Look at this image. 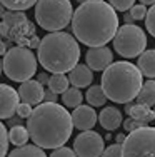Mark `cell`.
I'll return each mask as SVG.
<instances>
[{
  "instance_id": "6da1fadb",
  "label": "cell",
  "mask_w": 155,
  "mask_h": 157,
  "mask_svg": "<svg viewBox=\"0 0 155 157\" xmlns=\"http://www.w3.org/2000/svg\"><path fill=\"white\" fill-rule=\"evenodd\" d=\"M72 32L79 42L88 47L107 45L119 29V17L105 0H87L72 13Z\"/></svg>"
},
{
  "instance_id": "7a4b0ae2",
  "label": "cell",
  "mask_w": 155,
  "mask_h": 157,
  "mask_svg": "<svg viewBox=\"0 0 155 157\" xmlns=\"http://www.w3.org/2000/svg\"><path fill=\"white\" fill-rule=\"evenodd\" d=\"M72 115L57 102H40L27 117L30 139L42 149H57L65 145L72 136Z\"/></svg>"
},
{
  "instance_id": "3957f363",
  "label": "cell",
  "mask_w": 155,
  "mask_h": 157,
  "mask_svg": "<svg viewBox=\"0 0 155 157\" xmlns=\"http://www.w3.org/2000/svg\"><path fill=\"white\" fill-rule=\"evenodd\" d=\"M39 62L52 74H65L80 60V47L73 35L55 30L39 44Z\"/></svg>"
},
{
  "instance_id": "277c9868",
  "label": "cell",
  "mask_w": 155,
  "mask_h": 157,
  "mask_svg": "<svg viewBox=\"0 0 155 157\" xmlns=\"http://www.w3.org/2000/svg\"><path fill=\"white\" fill-rule=\"evenodd\" d=\"M102 89L107 99L115 104H127L137 97L142 87V72L130 62H112L102 70Z\"/></svg>"
},
{
  "instance_id": "5b68a950",
  "label": "cell",
  "mask_w": 155,
  "mask_h": 157,
  "mask_svg": "<svg viewBox=\"0 0 155 157\" xmlns=\"http://www.w3.org/2000/svg\"><path fill=\"white\" fill-rule=\"evenodd\" d=\"M73 7L70 0H37L35 20L43 30H62L70 24Z\"/></svg>"
},
{
  "instance_id": "8992f818",
  "label": "cell",
  "mask_w": 155,
  "mask_h": 157,
  "mask_svg": "<svg viewBox=\"0 0 155 157\" xmlns=\"http://www.w3.org/2000/svg\"><path fill=\"white\" fill-rule=\"evenodd\" d=\"M2 69L13 82H24L37 74V57L30 47L17 45L3 54Z\"/></svg>"
},
{
  "instance_id": "52a82bcc",
  "label": "cell",
  "mask_w": 155,
  "mask_h": 157,
  "mask_svg": "<svg viewBox=\"0 0 155 157\" xmlns=\"http://www.w3.org/2000/svg\"><path fill=\"white\" fill-rule=\"evenodd\" d=\"M112 40H113L115 52L125 59L138 57L147 47L145 32L138 25H134V24H125L119 27Z\"/></svg>"
},
{
  "instance_id": "ba28073f",
  "label": "cell",
  "mask_w": 155,
  "mask_h": 157,
  "mask_svg": "<svg viewBox=\"0 0 155 157\" xmlns=\"http://www.w3.org/2000/svg\"><path fill=\"white\" fill-rule=\"evenodd\" d=\"M122 155L145 157L155 155V127L142 125L128 132L122 144Z\"/></svg>"
},
{
  "instance_id": "9c48e42d",
  "label": "cell",
  "mask_w": 155,
  "mask_h": 157,
  "mask_svg": "<svg viewBox=\"0 0 155 157\" xmlns=\"http://www.w3.org/2000/svg\"><path fill=\"white\" fill-rule=\"evenodd\" d=\"M105 144H103V137L100 134L94 132L92 129L82 130V134L75 137L73 140V151L75 155L80 157H97L102 155Z\"/></svg>"
},
{
  "instance_id": "30bf717a",
  "label": "cell",
  "mask_w": 155,
  "mask_h": 157,
  "mask_svg": "<svg viewBox=\"0 0 155 157\" xmlns=\"http://www.w3.org/2000/svg\"><path fill=\"white\" fill-rule=\"evenodd\" d=\"M113 62V54L109 47L98 45V47H90L85 54V63L95 72H102L103 69Z\"/></svg>"
},
{
  "instance_id": "8fae6325",
  "label": "cell",
  "mask_w": 155,
  "mask_h": 157,
  "mask_svg": "<svg viewBox=\"0 0 155 157\" xmlns=\"http://www.w3.org/2000/svg\"><path fill=\"white\" fill-rule=\"evenodd\" d=\"M18 102L20 97L15 89L7 84H0V119L13 117Z\"/></svg>"
},
{
  "instance_id": "7c38bea8",
  "label": "cell",
  "mask_w": 155,
  "mask_h": 157,
  "mask_svg": "<svg viewBox=\"0 0 155 157\" xmlns=\"http://www.w3.org/2000/svg\"><path fill=\"white\" fill-rule=\"evenodd\" d=\"M72 124L75 129L79 130H88V129H94V125L97 124V112L94 110L92 105H77L73 107L72 114Z\"/></svg>"
},
{
  "instance_id": "4fadbf2b",
  "label": "cell",
  "mask_w": 155,
  "mask_h": 157,
  "mask_svg": "<svg viewBox=\"0 0 155 157\" xmlns=\"http://www.w3.org/2000/svg\"><path fill=\"white\" fill-rule=\"evenodd\" d=\"M43 85L39 80H24L20 82V87H18V97H20L22 102H27L30 105H37L43 100Z\"/></svg>"
},
{
  "instance_id": "5bb4252c",
  "label": "cell",
  "mask_w": 155,
  "mask_h": 157,
  "mask_svg": "<svg viewBox=\"0 0 155 157\" xmlns=\"http://www.w3.org/2000/svg\"><path fill=\"white\" fill-rule=\"evenodd\" d=\"M94 80V74H92V69L87 65H82V63H77L72 69L68 70V82L73 85V87H88Z\"/></svg>"
},
{
  "instance_id": "9a60e30c",
  "label": "cell",
  "mask_w": 155,
  "mask_h": 157,
  "mask_svg": "<svg viewBox=\"0 0 155 157\" xmlns=\"http://www.w3.org/2000/svg\"><path fill=\"white\" fill-rule=\"evenodd\" d=\"M122 119H124L122 117V112L117 107L110 105V107L102 109V112L97 117V121L100 122V125L105 130H117L122 125Z\"/></svg>"
},
{
  "instance_id": "2e32d148",
  "label": "cell",
  "mask_w": 155,
  "mask_h": 157,
  "mask_svg": "<svg viewBox=\"0 0 155 157\" xmlns=\"http://www.w3.org/2000/svg\"><path fill=\"white\" fill-rule=\"evenodd\" d=\"M125 112H127L130 117L137 119V121H142V122H145V124L155 121V112L150 109L149 105L140 104V102H137V104L127 102V105H125Z\"/></svg>"
},
{
  "instance_id": "e0dca14e",
  "label": "cell",
  "mask_w": 155,
  "mask_h": 157,
  "mask_svg": "<svg viewBox=\"0 0 155 157\" xmlns=\"http://www.w3.org/2000/svg\"><path fill=\"white\" fill-rule=\"evenodd\" d=\"M138 70L142 72V75L155 78V48L150 50H143L138 55V62H137Z\"/></svg>"
},
{
  "instance_id": "ac0fdd59",
  "label": "cell",
  "mask_w": 155,
  "mask_h": 157,
  "mask_svg": "<svg viewBox=\"0 0 155 157\" xmlns=\"http://www.w3.org/2000/svg\"><path fill=\"white\" fill-rule=\"evenodd\" d=\"M135 99H137V102L145 104L149 107L155 105V80L153 78H150L147 82H142V87H140Z\"/></svg>"
},
{
  "instance_id": "d6986e66",
  "label": "cell",
  "mask_w": 155,
  "mask_h": 157,
  "mask_svg": "<svg viewBox=\"0 0 155 157\" xmlns=\"http://www.w3.org/2000/svg\"><path fill=\"white\" fill-rule=\"evenodd\" d=\"M85 99H87L88 105H92V107H102V105H105V102L109 100L105 95V92H103V89H102V85H92V87L88 85Z\"/></svg>"
},
{
  "instance_id": "ffe728a7",
  "label": "cell",
  "mask_w": 155,
  "mask_h": 157,
  "mask_svg": "<svg viewBox=\"0 0 155 157\" xmlns=\"http://www.w3.org/2000/svg\"><path fill=\"white\" fill-rule=\"evenodd\" d=\"M28 139H30V136H28V130L25 129L24 125L17 124V125H12L9 130V142H12L13 145H24L27 144Z\"/></svg>"
},
{
  "instance_id": "44dd1931",
  "label": "cell",
  "mask_w": 155,
  "mask_h": 157,
  "mask_svg": "<svg viewBox=\"0 0 155 157\" xmlns=\"http://www.w3.org/2000/svg\"><path fill=\"white\" fill-rule=\"evenodd\" d=\"M10 155L20 157V155H30V157H45V149L39 147L37 144H24L18 145L17 149H13L10 152Z\"/></svg>"
},
{
  "instance_id": "7402d4cb",
  "label": "cell",
  "mask_w": 155,
  "mask_h": 157,
  "mask_svg": "<svg viewBox=\"0 0 155 157\" xmlns=\"http://www.w3.org/2000/svg\"><path fill=\"white\" fill-rule=\"evenodd\" d=\"M82 100H83V95L79 87H72V89H67L65 92H62V102H64L65 107L73 109V107L80 105Z\"/></svg>"
},
{
  "instance_id": "603a6c76",
  "label": "cell",
  "mask_w": 155,
  "mask_h": 157,
  "mask_svg": "<svg viewBox=\"0 0 155 157\" xmlns=\"http://www.w3.org/2000/svg\"><path fill=\"white\" fill-rule=\"evenodd\" d=\"M47 85L55 94H62L68 89V77H65V74H52L49 77Z\"/></svg>"
},
{
  "instance_id": "cb8c5ba5",
  "label": "cell",
  "mask_w": 155,
  "mask_h": 157,
  "mask_svg": "<svg viewBox=\"0 0 155 157\" xmlns=\"http://www.w3.org/2000/svg\"><path fill=\"white\" fill-rule=\"evenodd\" d=\"M2 20L5 22L10 29H13V27H17L18 24H22V22L27 20V15H25L22 10H10V12H9V10H5Z\"/></svg>"
},
{
  "instance_id": "d4e9b609",
  "label": "cell",
  "mask_w": 155,
  "mask_h": 157,
  "mask_svg": "<svg viewBox=\"0 0 155 157\" xmlns=\"http://www.w3.org/2000/svg\"><path fill=\"white\" fill-rule=\"evenodd\" d=\"M9 10H27L35 5L37 0H0Z\"/></svg>"
},
{
  "instance_id": "484cf974",
  "label": "cell",
  "mask_w": 155,
  "mask_h": 157,
  "mask_svg": "<svg viewBox=\"0 0 155 157\" xmlns=\"http://www.w3.org/2000/svg\"><path fill=\"white\" fill-rule=\"evenodd\" d=\"M9 152V130L0 122V157L7 155Z\"/></svg>"
},
{
  "instance_id": "4316f807",
  "label": "cell",
  "mask_w": 155,
  "mask_h": 157,
  "mask_svg": "<svg viewBox=\"0 0 155 157\" xmlns=\"http://www.w3.org/2000/svg\"><path fill=\"white\" fill-rule=\"evenodd\" d=\"M145 27L149 33L155 39V3H152L149 10H147V15H145Z\"/></svg>"
},
{
  "instance_id": "83f0119b",
  "label": "cell",
  "mask_w": 155,
  "mask_h": 157,
  "mask_svg": "<svg viewBox=\"0 0 155 157\" xmlns=\"http://www.w3.org/2000/svg\"><path fill=\"white\" fill-rule=\"evenodd\" d=\"M130 15H132V18H134V20H143V18H145V15H147V5H143V3H140V5H132L130 9Z\"/></svg>"
},
{
  "instance_id": "f1b7e54d",
  "label": "cell",
  "mask_w": 155,
  "mask_h": 157,
  "mask_svg": "<svg viewBox=\"0 0 155 157\" xmlns=\"http://www.w3.org/2000/svg\"><path fill=\"white\" fill-rule=\"evenodd\" d=\"M109 2L115 10H119V12H127V10L135 3V0H109Z\"/></svg>"
},
{
  "instance_id": "f546056e",
  "label": "cell",
  "mask_w": 155,
  "mask_h": 157,
  "mask_svg": "<svg viewBox=\"0 0 155 157\" xmlns=\"http://www.w3.org/2000/svg\"><path fill=\"white\" fill-rule=\"evenodd\" d=\"M102 155H107V157H120L122 155V144L115 142V144L109 145L107 149H103Z\"/></svg>"
},
{
  "instance_id": "4dcf8cb0",
  "label": "cell",
  "mask_w": 155,
  "mask_h": 157,
  "mask_svg": "<svg viewBox=\"0 0 155 157\" xmlns=\"http://www.w3.org/2000/svg\"><path fill=\"white\" fill-rule=\"evenodd\" d=\"M142 125H147V124H145V122H142V121H137V119H134V117H128V119H125V121H124L125 132H132V130L138 129V127H142Z\"/></svg>"
},
{
  "instance_id": "1f68e13d",
  "label": "cell",
  "mask_w": 155,
  "mask_h": 157,
  "mask_svg": "<svg viewBox=\"0 0 155 157\" xmlns=\"http://www.w3.org/2000/svg\"><path fill=\"white\" fill-rule=\"evenodd\" d=\"M30 112H32V105L30 104H27V102H18V105H17V110H15V115H18V117H22V119H27L28 115H30Z\"/></svg>"
},
{
  "instance_id": "d6a6232c",
  "label": "cell",
  "mask_w": 155,
  "mask_h": 157,
  "mask_svg": "<svg viewBox=\"0 0 155 157\" xmlns=\"http://www.w3.org/2000/svg\"><path fill=\"white\" fill-rule=\"evenodd\" d=\"M52 155H54V157H62V155L72 157V155H75V151H73V149L65 147V145H60V147H57V149H52Z\"/></svg>"
},
{
  "instance_id": "836d02e7",
  "label": "cell",
  "mask_w": 155,
  "mask_h": 157,
  "mask_svg": "<svg viewBox=\"0 0 155 157\" xmlns=\"http://www.w3.org/2000/svg\"><path fill=\"white\" fill-rule=\"evenodd\" d=\"M43 100L45 102H57L58 94H55L54 90H43Z\"/></svg>"
},
{
  "instance_id": "e575fe53",
  "label": "cell",
  "mask_w": 155,
  "mask_h": 157,
  "mask_svg": "<svg viewBox=\"0 0 155 157\" xmlns=\"http://www.w3.org/2000/svg\"><path fill=\"white\" fill-rule=\"evenodd\" d=\"M0 37H3V39H9L10 37V27L3 20L0 22Z\"/></svg>"
},
{
  "instance_id": "d590c367",
  "label": "cell",
  "mask_w": 155,
  "mask_h": 157,
  "mask_svg": "<svg viewBox=\"0 0 155 157\" xmlns=\"http://www.w3.org/2000/svg\"><path fill=\"white\" fill-rule=\"evenodd\" d=\"M49 77H50V75H49L47 72H40V74H39V77H37V80H39L42 85H45L47 82H49Z\"/></svg>"
},
{
  "instance_id": "8d00e7d4",
  "label": "cell",
  "mask_w": 155,
  "mask_h": 157,
  "mask_svg": "<svg viewBox=\"0 0 155 157\" xmlns=\"http://www.w3.org/2000/svg\"><path fill=\"white\" fill-rule=\"evenodd\" d=\"M7 121H9V125L12 127V125H17V124H20L22 117H18V115H17V117H13V119H12V117H9Z\"/></svg>"
},
{
  "instance_id": "74e56055",
  "label": "cell",
  "mask_w": 155,
  "mask_h": 157,
  "mask_svg": "<svg viewBox=\"0 0 155 157\" xmlns=\"http://www.w3.org/2000/svg\"><path fill=\"white\" fill-rule=\"evenodd\" d=\"M125 137L127 136H124V134H117V137H115V140L119 142V144H124V140H125Z\"/></svg>"
},
{
  "instance_id": "f35d334b",
  "label": "cell",
  "mask_w": 155,
  "mask_h": 157,
  "mask_svg": "<svg viewBox=\"0 0 155 157\" xmlns=\"http://www.w3.org/2000/svg\"><path fill=\"white\" fill-rule=\"evenodd\" d=\"M5 52H7V45L2 42V40H0V55H3Z\"/></svg>"
},
{
  "instance_id": "ab89813d",
  "label": "cell",
  "mask_w": 155,
  "mask_h": 157,
  "mask_svg": "<svg viewBox=\"0 0 155 157\" xmlns=\"http://www.w3.org/2000/svg\"><path fill=\"white\" fill-rule=\"evenodd\" d=\"M5 10H7V7H5V5H3V3H2V2H0V18H2V17H3V13H5Z\"/></svg>"
},
{
  "instance_id": "60d3db41",
  "label": "cell",
  "mask_w": 155,
  "mask_h": 157,
  "mask_svg": "<svg viewBox=\"0 0 155 157\" xmlns=\"http://www.w3.org/2000/svg\"><path fill=\"white\" fill-rule=\"evenodd\" d=\"M125 22H127V24H132V22H134V18H132L130 13H125Z\"/></svg>"
},
{
  "instance_id": "b9f144b4",
  "label": "cell",
  "mask_w": 155,
  "mask_h": 157,
  "mask_svg": "<svg viewBox=\"0 0 155 157\" xmlns=\"http://www.w3.org/2000/svg\"><path fill=\"white\" fill-rule=\"evenodd\" d=\"M140 3H143V5H152V3H155V0H140Z\"/></svg>"
},
{
  "instance_id": "7bdbcfd3",
  "label": "cell",
  "mask_w": 155,
  "mask_h": 157,
  "mask_svg": "<svg viewBox=\"0 0 155 157\" xmlns=\"http://www.w3.org/2000/svg\"><path fill=\"white\" fill-rule=\"evenodd\" d=\"M77 2H79V3H82V2H87V0H77Z\"/></svg>"
},
{
  "instance_id": "ee69618b",
  "label": "cell",
  "mask_w": 155,
  "mask_h": 157,
  "mask_svg": "<svg viewBox=\"0 0 155 157\" xmlns=\"http://www.w3.org/2000/svg\"><path fill=\"white\" fill-rule=\"evenodd\" d=\"M0 74H2V62H0Z\"/></svg>"
},
{
  "instance_id": "f6af8a7d",
  "label": "cell",
  "mask_w": 155,
  "mask_h": 157,
  "mask_svg": "<svg viewBox=\"0 0 155 157\" xmlns=\"http://www.w3.org/2000/svg\"><path fill=\"white\" fill-rule=\"evenodd\" d=\"M153 112H155V110H153Z\"/></svg>"
}]
</instances>
